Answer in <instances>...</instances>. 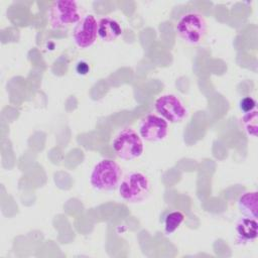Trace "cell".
Here are the masks:
<instances>
[{"mask_svg": "<svg viewBox=\"0 0 258 258\" xmlns=\"http://www.w3.org/2000/svg\"><path fill=\"white\" fill-rule=\"evenodd\" d=\"M121 178L120 165L113 159L105 158L95 164L90 175V182L97 190L112 191L119 186Z\"/></svg>", "mask_w": 258, "mask_h": 258, "instance_id": "obj_1", "label": "cell"}, {"mask_svg": "<svg viewBox=\"0 0 258 258\" xmlns=\"http://www.w3.org/2000/svg\"><path fill=\"white\" fill-rule=\"evenodd\" d=\"M120 197L130 203L137 204L143 202L150 192L151 183L148 176L140 171L127 173L118 186Z\"/></svg>", "mask_w": 258, "mask_h": 258, "instance_id": "obj_2", "label": "cell"}, {"mask_svg": "<svg viewBox=\"0 0 258 258\" xmlns=\"http://www.w3.org/2000/svg\"><path fill=\"white\" fill-rule=\"evenodd\" d=\"M112 147L116 155L123 160H133L142 155L144 144L141 136L132 128L122 129L114 138Z\"/></svg>", "mask_w": 258, "mask_h": 258, "instance_id": "obj_3", "label": "cell"}, {"mask_svg": "<svg viewBox=\"0 0 258 258\" xmlns=\"http://www.w3.org/2000/svg\"><path fill=\"white\" fill-rule=\"evenodd\" d=\"M175 30L178 36L186 43L198 44L203 40L207 32V22L202 14L187 12L179 17Z\"/></svg>", "mask_w": 258, "mask_h": 258, "instance_id": "obj_4", "label": "cell"}, {"mask_svg": "<svg viewBox=\"0 0 258 258\" xmlns=\"http://www.w3.org/2000/svg\"><path fill=\"white\" fill-rule=\"evenodd\" d=\"M81 18L78 3L73 0L54 1L48 10V22L53 29L64 28L77 24Z\"/></svg>", "mask_w": 258, "mask_h": 258, "instance_id": "obj_5", "label": "cell"}, {"mask_svg": "<svg viewBox=\"0 0 258 258\" xmlns=\"http://www.w3.org/2000/svg\"><path fill=\"white\" fill-rule=\"evenodd\" d=\"M154 108L159 116L170 123L181 122L187 115L183 102L172 94L159 96L154 102Z\"/></svg>", "mask_w": 258, "mask_h": 258, "instance_id": "obj_6", "label": "cell"}, {"mask_svg": "<svg viewBox=\"0 0 258 258\" xmlns=\"http://www.w3.org/2000/svg\"><path fill=\"white\" fill-rule=\"evenodd\" d=\"M168 122L161 116L149 114L143 117L139 124V135L145 141L158 142L167 137Z\"/></svg>", "mask_w": 258, "mask_h": 258, "instance_id": "obj_7", "label": "cell"}, {"mask_svg": "<svg viewBox=\"0 0 258 258\" xmlns=\"http://www.w3.org/2000/svg\"><path fill=\"white\" fill-rule=\"evenodd\" d=\"M98 36V21L92 14H87L76 24L73 31V38L80 48L91 47Z\"/></svg>", "mask_w": 258, "mask_h": 258, "instance_id": "obj_8", "label": "cell"}, {"mask_svg": "<svg viewBox=\"0 0 258 258\" xmlns=\"http://www.w3.org/2000/svg\"><path fill=\"white\" fill-rule=\"evenodd\" d=\"M236 242L239 245H245L254 241L258 235V223L256 219L243 217L238 220L236 227Z\"/></svg>", "mask_w": 258, "mask_h": 258, "instance_id": "obj_9", "label": "cell"}, {"mask_svg": "<svg viewBox=\"0 0 258 258\" xmlns=\"http://www.w3.org/2000/svg\"><path fill=\"white\" fill-rule=\"evenodd\" d=\"M122 33L120 23L112 17H103L98 21V36L104 42L116 40Z\"/></svg>", "mask_w": 258, "mask_h": 258, "instance_id": "obj_10", "label": "cell"}, {"mask_svg": "<svg viewBox=\"0 0 258 258\" xmlns=\"http://www.w3.org/2000/svg\"><path fill=\"white\" fill-rule=\"evenodd\" d=\"M257 191H246L240 196L238 200V208L244 217L257 220Z\"/></svg>", "mask_w": 258, "mask_h": 258, "instance_id": "obj_11", "label": "cell"}, {"mask_svg": "<svg viewBox=\"0 0 258 258\" xmlns=\"http://www.w3.org/2000/svg\"><path fill=\"white\" fill-rule=\"evenodd\" d=\"M183 221H184V215L180 211L173 210L168 212L163 219L164 232L167 235L174 233L180 227Z\"/></svg>", "mask_w": 258, "mask_h": 258, "instance_id": "obj_12", "label": "cell"}, {"mask_svg": "<svg viewBox=\"0 0 258 258\" xmlns=\"http://www.w3.org/2000/svg\"><path fill=\"white\" fill-rule=\"evenodd\" d=\"M241 124L245 130V132L253 137H257L258 132V112L257 110H253L250 112H246L241 117Z\"/></svg>", "mask_w": 258, "mask_h": 258, "instance_id": "obj_13", "label": "cell"}, {"mask_svg": "<svg viewBox=\"0 0 258 258\" xmlns=\"http://www.w3.org/2000/svg\"><path fill=\"white\" fill-rule=\"evenodd\" d=\"M256 108V101L250 97V96H246L243 99H241L240 101V110L244 113L246 112H250L255 110Z\"/></svg>", "mask_w": 258, "mask_h": 258, "instance_id": "obj_14", "label": "cell"}, {"mask_svg": "<svg viewBox=\"0 0 258 258\" xmlns=\"http://www.w3.org/2000/svg\"><path fill=\"white\" fill-rule=\"evenodd\" d=\"M76 71L80 75H86L87 73H89L90 68H89V64L87 62L80 61V62H78L77 67H76Z\"/></svg>", "mask_w": 258, "mask_h": 258, "instance_id": "obj_15", "label": "cell"}]
</instances>
